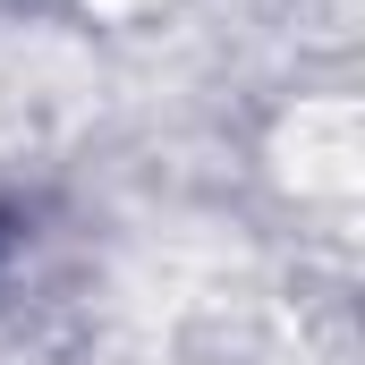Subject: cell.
Masks as SVG:
<instances>
[{"label":"cell","mask_w":365,"mask_h":365,"mask_svg":"<svg viewBox=\"0 0 365 365\" xmlns=\"http://www.w3.org/2000/svg\"><path fill=\"white\" fill-rule=\"evenodd\" d=\"M86 9H102V17H136V9H153V0H86Z\"/></svg>","instance_id":"3"},{"label":"cell","mask_w":365,"mask_h":365,"mask_svg":"<svg viewBox=\"0 0 365 365\" xmlns=\"http://www.w3.org/2000/svg\"><path fill=\"white\" fill-rule=\"evenodd\" d=\"M289 153L306 195H349L357 187V102H297Z\"/></svg>","instance_id":"2"},{"label":"cell","mask_w":365,"mask_h":365,"mask_svg":"<svg viewBox=\"0 0 365 365\" xmlns=\"http://www.w3.org/2000/svg\"><path fill=\"white\" fill-rule=\"evenodd\" d=\"M51 93H86L77 60L51 43V34H26V43H0V145H26L60 119Z\"/></svg>","instance_id":"1"}]
</instances>
